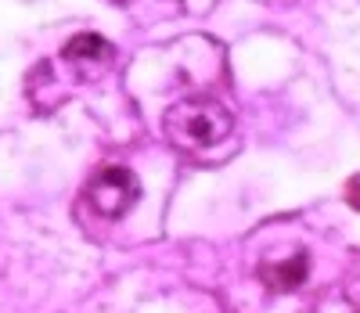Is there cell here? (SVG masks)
<instances>
[{
    "label": "cell",
    "mask_w": 360,
    "mask_h": 313,
    "mask_svg": "<svg viewBox=\"0 0 360 313\" xmlns=\"http://www.w3.org/2000/svg\"><path fill=\"white\" fill-rule=\"evenodd\" d=\"M162 130L166 137L184 148V151H205L220 141L231 137L234 130V115L217 101V98H205V94H195V98H184L169 105V112L162 115Z\"/></svg>",
    "instance_id": "obj_1"
},
{
    "label": "cell",
    "mask_w": 360,
    "mask_h": 313,
    "mask_svg": "<svg viewBox=\"0 0 360 313\" xmlns=\"http://www.w3.org/2000/svg\"><path fill=\"white\" fill-rule=\"evenodd\" d=\"M83 198H86L90 209L101 216V220H119V216H127L137 205L141 180L127 166H101L94 177L86 180Z\"/></svg>",
    "instance_id": "obj_2"
},
{
    "label": "cell",
    "mask_w": 360,
    "mask_h": 313,
    "mask_svg": "<svg viewBox=\"0 0 360 313\" xmlns=\"http://www.w3.org/2000/svg\"><path fill=\"white\" fill-rule=\"evenodd\" d=\"M62 58L65 65L79 76V79H98L112 61H115V47L105 40V37H94V33H79L72 37L65 47H62Z\"/></svg>",
    "instance_id": "obj_3"
},
{
    "label": "cell",
    "mask_w": 360,
    "mask_h": 313,
    "mask_svg": "<svg viewBox=\"0 0 360 313\" xmlns=\"http://www.w3.org/2000/svg\"><path fill=\"white\" fill-rule=\"evenodd\" d=\"M307 270H310L307 253H292L288 260H266V263H259V281L270 292H295L307 281Z\"/></svg>",
    "instance_id": "obj_4"
},
{
    "label": "cell",
    "mask_w": 360,
    "mask_h": 313,
    "mask_svg": "<svg viewBox=\"0 0 360 313\" xmlns=\"http://www.w3.org/2000/svg\"><path fill=\"white\" fill-rule=\"evenodd\" d=\"M346 302L360 313V277L356 281H349V285H346Z\"/></svg>",
    "instance_id": "obj_5"
}]
</instances>
